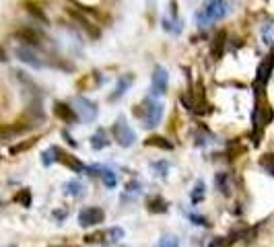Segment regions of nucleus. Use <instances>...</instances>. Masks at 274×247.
Returning a JSON list of instances; mask_svg holds the SVG:
<instances>
[{"instance_id": "obj_24", "label": "nucleus", "mask_w": 274, "mask_h": 247, "mask_svg": "<svg viewBox=\"0 0 274 247\" xmlns=\"http://www.w3.org/2000/svg\"><path fill=\"white\" fill-rule=\"evenodd\" d=\"M58 155H60V148L58 146H50L42 155V163L46 165V167H50L52 163H58Z\"/></svg>"}, {"instance_id": "obj_2", "label": "nucleus", "mask_w": 274, "mask_h": 247, "mask_svg": "<svg viewBox=\"0 0 274 247\" xmlns=\"http://www.w3.org/2000/svg\"><path fill=\"white\" fill-rule=\"evenodd\" d=\"M227 15V2L225 0H206L204 6L196 12V21L200 27H206L212 21H218Z\"/></svg>"}, {"instance_id": "obj_1", "label": "nucleus", "mask_w": 274, "mask_h": 247, "mask_svg": "<svg viewBox=\"0 0 274 247\" xmlns=\"http://www.w3.org/2000/svg\"><path fill=\"white\" fill-rule=\"evenodd\" d=\"M274 118V109L270 107V103L264 99V93H258V101H256V109L252 114V138H254V144H260L262 140V132L268 124L272 122Z\"/></svg>"}, {"instance_id": "obj_3", "label": "nucleus", "mask_w": 274, "mask_h": 247, "mask_svg": "<svg viewBox=\"0 0 274 247\" xmlns=\"http://www.w3.org/2000/svg\"><path fill=\"white\" fill-rule=\"evenodd\" d=\"M112 138L122 146V148H130L136 142V132L130 128V124L126 122L124 116H120L114 126H112Z\"/></svg>"}, {"instance_id": "obj_31", "label": "nucleus", "mask_w": 274, "mask_h": 247, "mask_svg": "<svg viewBox=\"0 0 274 247\" xmlns=\"http://www.w3.org/2000/svg\"><path fill=\"white\" fill-rule=\"evenodd\" d=\"M33 144H35V140H29V142L17 144V146H12V148H10V153H12V155H17V153H21V150H27V148H31Z\"/></svg>"}, {"instance_id": "obj_22", "label": "nucleus", "mask_w": 274, "mask_h": 247, "mask_svg": "<svg viewBox=\"0 0 274 247\" xmlns=\"http://www.w3.org/2000/svg\"><path fill=\"white\" fill-rule=\"evenodd\" d=\"M258 165L262 167L264 173H268L270 177H274V153L262 155V157H260V161H258Z\"/></svg>"}, {"instance_id": "obj_21", "label": "nucleus", "mask_w": 274, "mask_h": 247, "mask_svg": "<svg viewBox=\"0 0 274 247\" xmlns=\"http://www.w3.org/2000/svg\"><path fill=\"white\" fill-rule=\"evenodd\" d=\"M101 182H103V185L107 187V189H114L116 185H118V175H116V171L114 169H109V167H105L103 165V169H101Z\"/></svg>"}, {"instance_id": "obj_17", "label": "nucleus", "mask_w": 274, "mask_h": 247, "mask_svg": "<svg viewBox=\"0 0 274 247\" xmlns=\"http://www.w3.org/2000/svg\"><path fill=\"white\" fill-rule=\"evenodd\" d=\"M109 134H107V130H103V128H99L97 132H95L93 136H91V148L93 150H103V148H107L109 146Z\"/></svg>"}, {"instance_id": "obj_32", "label": "nucleus", "mask_w": 274, "mask_h": 247, "mask_svg": "<svg viewBox=\"0 0 274 247\" xmlns=\"http://www.w3.org/2000/svg\"><path fill=\"white\" fill-rule=\"evenodd\" d=\"M272 27H274V25L268 23V25H264V29H262V37H264L266 44H272V41H274V39H272Z\"/></svg>"}, {"instance_id": "obj_36", "label": "nucleus", "mask_w": 274, "mask_h": 247, "mask_svg": "<svg viewBox=\"0 0 274 247\" xmlns=\"http://www.w3.org/2000/svg\"><path fill=\"white\" fill-rule=\"evenodd\" d=\"M146 4H148L150 10H153V8H155V0H146Z\"/></svg>"}, {"instance_id": "obj_6", "label": "nucleus", "mask_w": 274, "mask_h": 247, "mask_svg": "<svg viewBox=\"0 0 274 247\" xmlns=\"http://www.w3.org/2000/svg\"><path fill=\"white\" fill-rule=\"evenodd\" d=\"M105 221V212L103 208H99V206H85V208L78 210V225L80 227H97Z\"/></svg>"}, {"instance_id": "obj_7", "label": "nucleus", "mask_w": 274, "mask_h": 247, "mask_svg": "<svg viewBox=\"0 0 274 247\" xmlns=\"http://www.w3.org/2000/svg\"><path fill=\"white\" fill-rule=\"evenodd\" d=\"M74 112H76L78 120L85 122V124H89V122H93V120H97V116H99L97 103L91 101V99H87V97H76V99H74Z\"/></svg>"}, {"instance_id": "obj_18", "label": "nucleus", "mask_w": 274, "mask_h": 247, "mask_svg": "<svg viewBox=\"0 0 274 247\" xmlns=\"http://www.w3.org/2000/svg\"><path fill=\"white\" fill-rule=\"evenodd\" d=\"M142 194V184L138 180H130L124 187V196H122V202H130L134 198H138Z\"/></svg>"}, {"instance_id": "obj_20", "label": "nucleus", "mask_w": 274, "mask_h": 247, "mask_svg": "<svg viewBox=\"0 0 274 247\" xmlns=\"http://www.w3.org/2000/svg\"><path fill=\"white\" fill-rule=\"evenodd\" d=\"M214 185H216V189L221 191V194L229 196V194H231V185H229V173H225V171H218V173L214 175Z\"/></svg>"}, {"instance_id": "obj_4", "label": "nucleus", "mask_w": 274, "mask_h": 247, "mask_svg": "<svg viewBox=\"0 0 274 247\" xmlns=\"http://www.w3.org/2000/svg\"><path fill=\"white\" fill-rule=\"evenodd\" d=\"M163 112H165V105L157 99H146L144 101V109H142V120H144V128L153 130L157 128L161 120H163Z\"/></svg>"}, {"instance_id": "obj_38", "label": "nucleus", "mask_w": 274, "mask_h": 247, "mask_svg": "<svg viewBox=\"0 0 274 247\" xmlns=\"http://www.w3.org/2000/svg\"><path fill=\"white\" fill-rule=\"evenodd\" d=\"M10 247H17V245H10Z\"/></svg>"}, {"instance_id": "obj_28", "label": "nucleus", "mask_w": 274, "mask_h": 247, "mask_svg": "<svg viewBox=\"0 0 274 247\" xmlns=\"http://www.w3.org/2000/svg\"><path fill=\"white\" fill-rule=\"evenodd\" d=\"M190 223H194V225H198V227H204V229L210 227V221H208V218L202 216V214H196V212L190 214Z\"/></svg>"}, {"instance_id": "obj_12", "label": "nucleus", "mask_w": 274, "mask_h": 247, "mask_svg": "<svg viewBox=\"0 0 274 247\" xmlns=\"http://www.w3.org/2000/svg\"><path fill=\"white\" fill-rule=\"evenodd\" d=\"M132 82H134V76L132 74H126V76H120L118 82H116V87H114V93L109 95V101H120L124 95L128 93V89L132 87Z\"/></svg>"}, {"instance_id": "obj_34", "label": "nucleus", "mask_w": 274, "mask_h": 247, "mask_svg": "<svg viewBox=\"0 0 274 247\" xmlns=\"http://www.w3.org/2000/svg\"><path fill=\"white\" fill-rule=\"evenodd\" d=\"M54 216H56V218H60V221H62V218H66V210H56V212H54Z\"/></svg>"}, {"instance_id": "obj_10", "label": "nucleus", "mask_w": 274, "mask_h": 247, "mask_svg": "<svg viewBox=\"0 0 274 247\" xmlns=\"http://www.w3.org/2000/svg\"><path fill=\"white\" fill-rule=\"evenodd\" d=\"M17 56H19V60H21V62H25L27 66L35 68V70H42V68L46 66V64H44V60L39 58L37 54H35V50H33V48H29V46H21V48H17Z\"/></svg>"}, {"instance_id": "obj_8", "label": "nucleus", "mask_w": 274, "mask_h": 247, "mask_svg": "<svg viewBox=\"0 0 274 247\" xmlns=\"http://www.w3.org/2000/svg\"><path fill=\"white\" fill-rule=\"evenodd\" d=\"M167 87H169V74L163 66H157L153 72V78H150V93H153L155 97H159V95L167 93Z\"/></svg>"}, {"instance_id": "obj_13", "label": "nucleus", "mask_w": 274, "mask_h": 247, "mask_svg": "<svg viewBox=\"0 0 274 247\" xmlns=\"http://www.w3.org/2000/svg\"><path fill=\"white\" fill-rule=\"evenodd\" d=\"M15 37L21 39L23 44H27L29 48H37L39 44H42V37H39V33L35 29H27V27H25V29H19L15 33Z\"/></svg>"}, {"instance_id": "obj_33", "label": "nucleus", "mask_w": 274, "mask_h": 247, "mask_svg": "<svg viewBox=\"0 0 274 247\" xmlns=\"http://www.w3.org/2000/svg\"><path fill=\"white\" fill-rule=\"evenodd\" d=\"M62 136H64V138H66V142H68V144H70V146H76V140H74V138H72V136H70V134H68L66 130L62 132Z\"/></svg>"}, {"instance_id": "obj_35", "label": "nucleus", "mask_w": 274, "mask_h": 247, "mask_svg": "<svg viewBox=\"0 0 274 247\" xmlns=\"http://www.w3.org/2000/svg\"><path fill=\"white\" fill-rule=\"evenodd\" d=\"M0 62H6V52H4V48H0Z\"/></svg>"}, {"instance_id": "obj_30", "label": "nucleus", "mask_w": 274, "mask_h": 247, "mask_svg": "<svg viewBox=\"0 0 274 247\" xmlns=\"http://www.w3.org/2000/svg\"><path fill=\"white\" fill-rule=\"evenodd\" d=\"M229 241H231V239H227V237H214V239L208 243V247H229Z\"/></svg>"}, {"instance_id": "obj_16", "label": "nucleus", "mask_w": 274, "mask_h": 247, "mask_svg": "<svg viewBox=\"0 0 274 247\" xmlns=\"http://www.w3.org/2000/svg\"><path fill=\"white\" fill-rule=\"evenodd\" d=\"M146 208L153 214H165L169 210V204H167L165 198H161V196H150L146 200Z\"/></svg>"}, {"instance_id": "obj_37", "label": "nucleus", "mask_w": 274, "mask_h": 247, "mask_svg": "<svg viewBox=\"0 0 274 247\" xmlns=\"http://www.w3.org/2000/svg\"><path fill=\"white\" fill-rule=\"evenodd\" d=\"M50 247H78V245H50Z\"/></svg>"}, {"instance_id": "obj_29", "label": "nucleus", "mask_w": 274, "mask_h": 247, "mask_svg": "<svg viewBox=\"0 0 274 247\" xmlns=\"http://www.w3.org/2000/svg\"><path fill=\"white\" fill-rule=\"evenodd\" d=\"M15 200H17L19 204H23V206H31V191H29V189H21Z\"/></svg>"}, {"instance_id": "obj_25", "label": "nucleus", "mask_w": 274, "mask_h": 247, "mask_svg": "<svg viewBox=\"0 0 274 247\" xmlns=\"http://www.w3.org/2000/svg\"><path fill=\"white\" fill-rule=\"evenodd\" d=\"M204 182L200 180V182H196V187L192 189V194H190V200H192V204H200L202 200H204Z\"/></svg>"}, {"instance_id": "obj_5", "label": "nucleus", "mask_w": 274, "mask_h": 247, "mask_svg": "<svg viewBox=\"0 0 274 247\" xmlns=\"http://www.w3.org/2000/svg\"><path fill=\"white\" fill-rule=\"evenodd\" d=\"M272 74H274V54H268V56L258 64V70H256V93H264V89L270 82Z\"/></svg>"}, {"instance_id": "obj_11", "label": "nucleus", "mask_w": 274, "mask_h": 247, "mask_svg": "<svg viewBox=\"0 0 274 247\" xmlns=\"http://www.w3.org/2000/svg\"><path fill=\"white\" fill-rule=\"evenodd\" d=\"M58 163H62L64 167H68L70 171H74V173H85L87 171V165L80 161V159H76L74 155H70V153H64V150L60 148V155H58Z\"/></svg>"}, {"instance_id": "obj_27", "label": "nucleus", "mask_w": 274, "mask_h": 247, "mask_svg": "<svg viewBox=\"0 0 274 247\" xmlns=\"http://www.w3.org/2000/svg\"><path fill=\"white\" fill-rule=\"evenodd\" d=\"M157 247H180V239L175 235H163L157 243Z\"/></svg>"}, {"instance_id": "obj_19", "label": "nucleus", "mask_w": 274, "mask_h": 247, "mask_svg": "<svg viewBox=\"0 0 274 247\" xmlns=\"http://www.w3.org/2000/svg\"><path fill=\"white\" fill-rule=\"evenodd\" d=\"M124 239V229L122 227H109L103 233V245H116Z\"/></svg>"}, {"instance_id": "obj_26", "label": "nucleus", "mask_w": 274, "mask_h": 247, "mask_svg": "<svg viewBox=\"0 0 274 247\" xmlns=\"http://www.w3.org/2000/svg\"><path fill=\"white\" fill-rule=\"evenodd\" d=\"M171 165L167 161H155V163H150V169H153L155 175H161V177H165L167 171H169Z\"/></svg>"}, {"instance_id": "obj_9", "label": "nucleus", "mask_w": 274, "mask_h": 247, "mask_svg": "<svg viewBox=\"0 0 274 247\" xmlns=\"http://www.w3.org/2000/svg\"><path fill=\"white\" fill-rule=\"evenodd\" d=\"M54 116H56L60 122H64L66 126H76L80 122L76 112H74V107L64 103V101H54Z\"/></svg>"}, {"instance_id": "obj_23", "label": "nucleus", "mask_w": 274, "mask_h": 247, "mask_svg": "<svg viewBox=\"0 0 274 247\" xmlns=\"http://www.w3.org/2000/svg\"><path fill=\"white\" fill-rule=\"evenodd\" d=\"M146 146H157V148H163V150H173V144L163 138V136H150V138L146 140Z\"/></svg>"}, {"instance_id": "obj_14", "label": "nucleus", "mask_w": 274, "mask_h": 247, "mask_svg": "<svg viewBox=\"0 0 274 247\" xmlns=\"http://www.w3.org/2000/svg\"><path fill=\"white\" fill-rule=\"evenodd\" d=\"M225 46H227V33L225 31H216V35L210 41V54H212V58H221L223 52H225Z\"/></svg>"}, {"instance_id": "obj_15", "label": "nucleus", "mask_w": 274, "mask_h": 247, "mask_svg": "<svg viewBox=\"0 0 274 247\" xmlns=\"http://www.w3.org/2000/svg\"><path fill=\"white\" fill-rule=\"evenodd\" d=\"M64 191L70 198H85V194H87V187H85V184L83 182H78V180H68L66 184H64Z\"/></svg>"}]
</instances>
